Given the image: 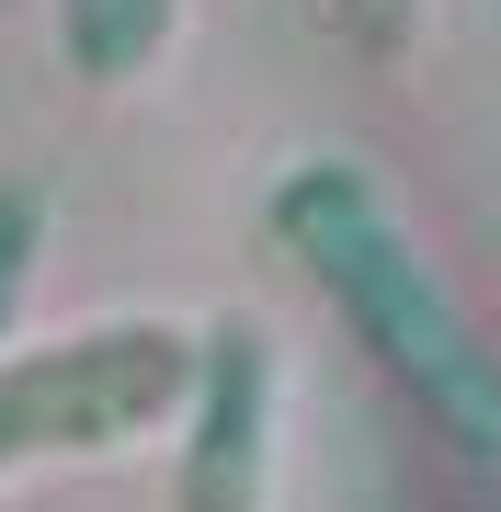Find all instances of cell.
<instances>
[{"mask_svg": "<svg viewBox=\"0 0 501 512\" xmlns=\"http://www.w3.org/2000/svg\"><path fill=\"white\" fill-rule=\"evenodd\" d=\"M194 433H183V512H262L274 490V342L217 319L194 353Z\"/></svg>", "mask_w": 501, "mask_h": 512, "instance_id": "cell-3", "label": "cell"}, {"mask_svg": "<svg viewBox=\"0 0 501 512\" xmlns=\"http://www.w3.org/2000/svg\"><path fill=\"white\" fill-rule=\"evenodd\" d=\"M35 262H46V194H35V183H0V330L23 319Z\"/></svg>", "mask_w": 501, "mask_h": 512, "instance_id": "cell-5", "label": "cell"}, {"mask_svg": "<svg viewBox=\"0 0 501 512\" xmlns=\"http://www.w3.org/2000/svg\"><path fill=\"white\" fill-rule=\"evenodd\" d=\"M365 46H410V0H342Z\"/></svg>", "mask_w": 501, "mask_h": 512, "instance_id": "cell-6", "label": "cell"}, {"mask_svg": "<svg viewBox=\"0 0 501 512\" xmlns=\"http://www.w3.org/2000/svg\"><path fill=\"white\" fill-rule=\"evenodd\" d=\"M274 239L308 262V285L342 308V330L376 353V376L399 387L467 467H501V353L467 330L456 285L422 262V239L399 228L388 183L365 160H297L274 183Z\"/></svg>", "mask_w": 501, "mask_h": 512, "instance_id": "cell-1", "label": "cell"}, {"mask_svg": "<svg viewBox=\"0 0 501 512\" xmlns=\"http://www.w3.org/2000/svg\"><path fill=\"white\" fill-rule=\"evenodd\" d=\"M171 12L183 0H57V35H69L80 80H137L171 46Z\"/></svg>", "mask_w": 501, "mask_h": 512, "instance_id": "cell-4", "label": "cell"}, {"mask_svg": "<svg viewBox=\"0 0 501 512\" xmlns=\"http://www.w3.org/2000/svg\"><path fill=\"white\" fill-rule=\"evenodd\" d=\"M183 399H194V342L160 319L80 330L57 353H0V478L57 456H114V444L160 433Z\"/></svg>", "mask_w": 501, "mask_h": 512, "instance_id": "cell-2", "label": "cell"}]
</instances>
